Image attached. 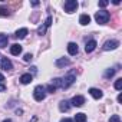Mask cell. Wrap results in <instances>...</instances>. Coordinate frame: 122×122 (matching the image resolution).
I'll return each instance as SVG.
<instances>
[{
	"label": "cell",
	"instance_id": "obj_28",
	"mask_svg": "<svg viewBox=\"0 0 122 122\" xmlns=\"http://www.w3.org/2000/svg\"><path fill=\"white\" fill-rule=\"evenodd\" d=\"M30 69H32V72H33V73H36V72H37V68H36V66H32Z\"/></svg>",
	"mask_w": 122,
	"mask_h": 122
},
{
	"label": "cell",
	"instance_id": "obj_7",
	"mask_svg": "<svg viewBox=\"0 0 122 122\" xmlns=\"http://www.w3.org/2000/svg\"><path fill=\"white\" fill-rule=\"evenodd\" d=\"M2 69L6 71V72L13 69V65H12V62H10L7 57H2Z\"/></svg>",
	"mask_w": 122,
	"mask_h": 122
},
{
	"label": "cell",
	"instance_id": "obj_20",
	"mask_svg": "<svg viewBox=\"0 0 122 122\" xmlns=\"http://www.w3.org/2000/svg\"><path fill=\"white\" fill-rule=\"evenodd\" d=\"M10 12L6 9V7H0V16H9Z\"/></svg>",
	"mask_w": 122,
	"mask_h": 122
},
{
	"label": "cell",
	"instance_id": "obj_22",
	"mask_svg": "<svg viewBox=\"0 0 122 122\" xmlns=\"http://www.w3.org/2000/svg\"><path fill=\"white\" fill-rule=\"evenodd\" d=\"M109 122H121V118H119V115H112V116L109 118Z\"/></svg>",
	"mask_w": 122,
	"mask_h": 122
},
{
	"label": "cell",
	"instance_id": "obj_27",
	"mask_svg": "<svg viewBox=\"0 0 122 122\" xmlns=\"http://www.w3.org/2000/svg\"><path fill=\"white\" fill-rule=\"evenodd\" d=\"M60 122H73V121H72V119H69V118H65V119L60 121Z\"/></svg>",
	"mask_w": 122,
	"mask_h": 122
},
{
	"label": "cell",
	"instance_id": "obj_29",
	"mask_svg": "<svg viewBox=\"0 0 122 122\" xmlns=\"http://www.w3.org/2000/svg\"><path fill=\"white\" fill-rule=\"evenodd\" d=\"M118 102H119V103L122 102V93H119V95H118Z\"/></svg>",
	"mask_w": 122,
	"mask_h": 122
},
{
	"label": "cell",
	"instance_id": "obj_17",
	"mask_svg": "<svg viewBox=\"0 0 122 122\" xmlns=\"http://www.w3.org/2000/svg\"><path fill=\"white\" fill-rule=\"evenodd\" d=\"M7 43H9V37H7V35H0V47H6L7 46Z\"/></svg>",
	"mask_w": 122,
	"mask_h": 122
},
{
	"label": "cell",
	"instance_id": "obj_31",
	"mask_svg": "<svg viewBox=\"0 0 122 122\" xmlns=\"http://www.w3.org/2000/svg\"><path fill=\"white\" fill-rule=\"evenodd\" d=\"M32 6H35V7L39 6V2H32Z\"/></svg>",
	"mask_w": 122,
	"mask_h": 122
},
{
	"label": "cell",
	"instance_id": "obj_18",
	"mask_svg": "<svg viewBox=\"0 0 122 122\" xmlns=\"http://www.w3.org/2000/svg\"><path fill=\"white\" fill-rule=\"evenodd\" d=\"M75 122H86V115L85 113H76L75 115Z\"/></svg>",
	"mask_w": 122,
	"mask_h": 122
},
{
	"label": "cell",
	"instance_id": "obj_6",
	"mask_svg": "<svg viewBox=\"0 0 122 122\" xmlns=\"http://www.w3.org/2000/svg\"><path fill=\"white\" fill-rule=\"evenodd\" d=\"M85 103V98L82 96V95H76V96H73L72 98V101H71V105H73V106H82Z\"/></svg>",
	"mask_w": 122,
	"mask_h": 122
},
{
	"label": "cell",
	"instance_id": "obj_23",
	"mask_svg": "<svg viewBox=\"0 0 122 122\" xmlns=\"http://www.w3.org/2000/svg\"><path fill=\"white\" fill-rule=\"evenodd\" d=\"M45 89H46L49 93H55V92H56V88H55L53 85H49V86H47V88H45Z\"/></svg>",
	"mask_w": 122,
	"mask_h": 122
},
{
	"label": "cell",
	"instance_id": "obj_9",
	"mask_svg": "<svg viewBox=\"0 0 122 122\" xmlns=\"http://www.w3.org/2000/svg\"><path fill=\"white\" fill-rule=\"evenodd\" d=\"M96 46H98L96 40H89V42L86 43V46H85V50H86V53H91V52H93V50L96 49Z\"/></svg>",
	"mask_w": 122,
	"mask_h": 122
},
{
	"label": "cell",
	"instance_id": "obj_12",
	"mask_svg": "<svg viewBox=\"0 0 122 122\" xmlns=\"http://www.w3.org/2000/svg\"><path fill=\"white\" fill-rule=\"evenodd\" d=\"M71 62H69V59H66V57H60V59H57L56 62H55V65L57 66V68H63V66H68Z\"/></svg>",
	"mask_w": 122,
	"mask_h": 122
},
{
	"label": "cell",
	"instance_id": "obj_19",
	"mask_svg": "<svg viewBox=\"0 0 122 122\" xmlns=\"http://www.w3.org/2000/svg\"><path fill=\"white\" fill-rule=\"evenodd\" d=\"M115 72H116V69H113V68H111V69H106V72H105V78H106V79L112 78V76L115 75Z\"/></svg>",
	"mask_w": 122,
	"mask_h": 122
},
{
	"label": "cell",
	"instance_id": "obj_14",
	"mask_svg": "<svg viewBox=\"0 0 122 122\" xmlns=\"http://www.w3.org/2000/svg\"><path fill=\"white\" fill-rule=\"evenodd\" d=\"M32 81H33V76H32L30 73H25V75L20 76V82H22L23 85H27V83H30Z\"/></svg>",
	"mask_w": 122,
	"mask_h": 122
},
{
	"label": "cell",
	"instance_id": "obj_2",
	"mask_svg": "<svg viewBox=\"0 0 122 122\" xmlns=\"http://www.w3.org/2000/svg\"><path fill=\"white\" fill-rule=\"evenodd\" d=\"M109 17H111V15H109V12H106V10H99V12H96V15H95V20H96V23H99V25L108 23Z\"/></svg>",
	"mask_w": 122,
	"mask_h": 122
},
{
	"label": "cell",
	"instance_id": "obj_5",
	"mask_svg": "<svg viewBox=\"0 0 122 122\" xmlns=\"http://www.w3.org/2000/svg\"><path fill=\"white\" fill-rule=\"evenodd\" d=\"M118 46H119V42L118 40H108L103 45V50H115Z\"/></svg>",
	"mask_w": 122,
	"mask_h": 122
},
{
	"label": "cell",
	"instance_id": "obj_30",
	"mask_svg": "<svg viewBox=\"0 0 122 122\" xmlns=\"http://www.w3.org/2000/svg\"><path fill=\"white\" fill-rule=\"evenodd\" d=\"M3 81H5V76H3L2 73H0V83H3Z\"/></svg>",
	"mask_w": 122,
	"mask_h": 122
},
{
	"label": "cell",
	"instance_id": "obj_13",
	"mask_svg": "<svg viewBox=\"0 0 122 122\" xmlns=\"http://www.w3.org/2000/svg\"><path fill=\"white\" fill-rule=\"evenodd\" d=\"M59 109H60V112H68L71 109V102L69 101H62L59 103Z\"/></svg>",
	"mask_w": 122,
	"mask_h": 122
},
{
	"label": "cell",
	"instance_id": "obj_3",
	"mask_svg": "<svg viewBox=\"0 0 122 122\" xmlns=\"http://www.w3.org/2000/svg\"><path fill=\"white\" fill-rule=\"evenodd\" d=\"M33 98H35V101L42 102V101L46 98V89H45V86L37 85V86L35 88V91H33Z\"/></svg>",
	"mask_w": 122,
	"mask_h": 122
},
{
	"label": "cell",
	"instance_id": "obj_8",
	"mask_svg": "<svg viewBox=\"0 0 122 122\" xmlns=\"http://www.w3.org/2000/svg\"><path fill=\"white\" fill-rule=\"evenodd\" d=\"M89 93H91V96L95 98V99H101V98L103 96L102 91H101V89H96V88H91V89H89Z\"/></svg>",
	"mask_w": 122,
	"mask_h": 122
},
{
	"label": "cell",
	"instance_id": "obj_1",
	"mask_svg": "<svg viewBox=\"0 0 122 122\" xmlns=\"http://www.w3.org/2000/svg\"><path fill=\"white\" fill-rule=\"evenodd\" d=\"M75 81H76V75H75V72L72 71V72H69L66 76H63L62 79H60V88H62V89H68L71 85H73Z\"/></svg>",
	"mask_w": 122,
	"mask_h": 122
},
{
	"label": "cell",
	"instance_id": "obj_24",
	"mask_svg": "<svg viewBox=\"0 0 122 122\" xmlns=\"http://www.w3.org/2000/svg\"><path fill=\"white\" fill-rule=\"evenodd\" d=\"M32 53H26L25 55V57H23V60H25V62H30V60H32Z\"/></svg>",
	"mask_w": 122,
	"mask_h": 122
},
{
	"label": "cell",
	"instance_id": "obj_11",
	"mask_svg": "<svg viewBox=\"0 0 122 122\" xmlns=\"http://www.w3.org/2000/svg\"><path fill=\"white\" fill-rule=\"evenodd\" d=\"M10 53H12V55H15V56H19V55L22 53V46H20V45H17V43L12 45V46H10Z\"/></svg>",
	"mask_w": 122,
	"mask_h": 122
},
{
	"label": "cell",
	"instance_id": "obj_21",
	"mask_svg": "<svg viewBox=\"0 0 122 122\" xmlns=\"http://www.w3.org/2000/svg\"><path fill=\"white\" fill-rule=\"evenodd\" d=\"M115 89H116V91H121V89H122V79H118V81L115 82Z\"/></svg>",
	"mask_w": 122,
	"mask_h": 122
},
{
	"label": "cell",
	"instance_id": "obj_25",
	"mask_svg": "<svg viewBox=\"0 0 122 122\" xmlns=\"http://www.w3.org/2000/svg\"><path fill=\"white\" fill-rule=\"evenodd\" d=\"M108 5H109L108 0H101V2H99V7H106Z\"/></svg>",
	"mask_w": 122,
	"mask_h": 122
},
{
	"label": "cell",
	"instance_id": "obj_16",
	"mask_svg": "<svg viewBox=\"0 0 122 122\" xmlns=\"http://www.w3.org/2000/svg\"><path fill=\"white\" fill-rule=\"evenodd\" d=\"M79 23H81L82 26L89 25V23H91V16H89V15H82V16L79 17Z\"/></svg>",
	"mask_w": 122,
	"mask_h": 122
},
{
	"label": "cell",
	"instance_id": "obj_4",
	"mask_svg": "<svg viewBox=\"0 0 122 122\" xmlns=\"http://www.w3.org/2000/svg\"><path fill=\"white\" fill-rule=\"evenodd\" d=\"M78 6L79 5H78L76 0H68V2H65V5H63V9H65L66 13H73V12H76Z\"/></svg>",
	"mask_w": 122,
	"mask_h": 122
},
{
	"label": "cell",
	"instance_id": "obj_26",
	"mask_svg": "<svg viewBox=\"0 0 122 122\" xmlns=\"http://www.w3.org/2000/svg\"><path fill=\"white\" fill-rule=\"evenodd\" d=\"M6 91V85L5 83H0V92H5Z\"/></svg>",
	"mask_w": 122,
	"mask_h": 122
},
{
	"label": "cell",
	"instance_id": "obj_32",
	"mask_svg": "<svg viewBox=\"0 0 122 122\" xmlns=\"http://www.w3.org/2000/svg\"><path fill=\"white\" fill-rule=\"evenodd\" d=\"M3 122H13V121H12V119H5Z\"/></svg>",
	"mask_w": 122,
	"mask_h": 122
},
{
	"label": "cell",
	"instance_id": "obj_10",
	"mask_svg": "<svg viewBox=\"0 0 122 122\" xmlns=\"http://www.w3.org/2000/svg\"><path fill=\"white\" fill-rule=\"evenodd\" d=\"M78 45L76 43H73V42H71V43H68V52H69V55H72V56H75L76 53H78Z\"/></svg>",
	"mask_w": 122,
	"mask_h": 122
},
{
	"label": "cell",
	"instance_id": "obj_15",
	"mask_svg": "<svg viewBox=\"0 0 122 122\" xmlns=\"http://www.w3.org/2000/svg\"><path fill=\"white\" fill-rule=\"evenodd\" d=\"M27 33H29V30H27L26 27H23V29H19V30L16 32V35H15V36H16L17 39H25V37L27 36Z\"/></svg>",
	"mask_w": 122,
	"mask_h": 122
}]
</instances>
